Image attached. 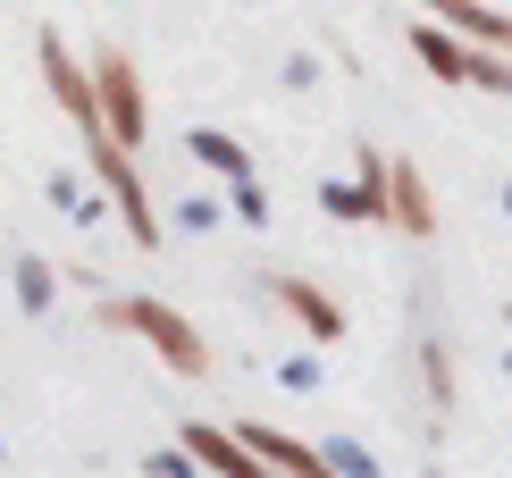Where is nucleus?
Here are the masks:
<instances>
[{
	"label": "nucleus",
	"instance_id": "obj_1",
	"mask_svg": "<svg viewBox=\"0 0 512 478\" xmlns=\"http://www.w3.org/2000/svg\"><path fill=\"white\" fill-rule=\"evenodd\" d=\"M93 319H101V328H118V336H143L177 378H210V344H202V328L177 311V302H160V294H110Z\"/></svg>",
	"mask_w": 512,
	"mask_h": 478
},
{
	"label": "nucleus",
	"instance_id": "obj_2",
	"mask_svg": "<svg viewBox=\"0 0 512 478\" xmlns=\"http://www.w3.org/2000/svg\"><path fill=\"white\" fill-rule=\"evenodd\" d=\"M84 76H93V110H101V135L118 151H143L152 135V101H143V68L126 42H93L84 51Z\"/></svg>",
	"mask_w": 512,
	"mask_h": 478
},
{
	"label": "nucleus",
	"instance_id": "obj_3",
	"mask_svg": "<svg viewBox=\"0 0 512 478\" xmlns=\"http://www.w3.org/2000/svg\"><path fill=\"white\" fill-rule=\"evenodd\" d=\"M412 59H420L437 84H462V93H504V84H512L504 51H479V42L445 34L437 17H420V26H412Z\"/></svg>",
	"mask_w": 512,
	"mask_h": 478
},
{
	"label": "nucleus",
	"instance_id": "obj_4",
	"mask_svg": "<svg viewBox=\"0 0 512 478\" xmlns=\"http://www.w3.org/2000/svg\"><path fill=\"white\" fill-rule=\"evenodd\" d=\"M437 193H429V177H420L412 160H387L378 168V227H395V235H412V244H429L437 235Z\"/></svg>",
	"mask_w": 512,
	"mask_h": 478
},
{
	"label": "nucleus",
	"instance_id": "obj_5",
	"mask_svg": "<svg viewBox=\"0 0 512 478\" xmlns=\"http://www.w3.org/2000/svg\"><path fill=\"white\" fill-rule=\"evenodd\" d=\"M34 59H42V84H51V101L68 110V126H76V143H101V110H93V76H84V59L59 42L51 26H42V42H34Z\"/></svg>",
	"mask_w": 512,
	"mask_h": 478
},
{
	"label": "nucleus",
	"instance_id": "obj_6",
	"mask_svg": "<svg viewBox=\"0 0 512 478\" xmlns=\"http://www.w3.org/2000/svg\"><path fill=\"white\" fill-rule=\"evenodd\" d=\"M261 294H269L311 344H336V336H345V302H336L328 286H311V277H261Z\"/></svg>",
	"mask_w": 512,
	"mask_h": 478
},
{
	"label": "nucleus",
	"instance_id": "obj_7",
	"mask_svg": "<svg viewBox=\"0 0 512 478\" xmlns=\"http://www.w3.org/2000/svg\"><path fill=\"white\" fill-rule=\"evenodd\" d=\"M185 462H194V470H219V478H269V470L244 453V437H236V428H219V420H185Z\"/></svg>",
	"mask_w": 512,
	"mask_h": 478
},
{
	"label": "nucleus",
	"instance_id": "obj_8",
	"mask_svg": "<svg viewBox=\"0 0 512 478\" xmlns=\"http://www.w3.org/2000/svg\"><path fill=\"white\" fill-rule=\"evenodd\" d=\"M420 9H429L445 34L479 42V51H512V17L496 9V0H420Z\"/></svg>",
	"mask_w": 512,
	"mask_h": 478
},
{
	"label": "nucleus",
	"instance_id": "obj_9",
	"mask_svg": "<svg viewBox=\"0 0 512 478\" xmlns=\"http://www.w3.org/2000/svg\"><path fill=\"white\" fill-rule=\"evenodd\" d=\"M236 437H244V453H252L261 470H286V478H328V470H319V445L286 437V428H269V420H236Z\"/></svg>",
	"mask_w": 512,
	"mask_h": 478
},
{
	"label": "nucleus",
	"instance_id": "obj_10",
	"mask_svg": "<svg viewBox=\"0 0 512 478\" xmlns=\"http://www.w3.org/2000/svg\"><path fill=\"white\" fill-rule=\"evenodd\" d=\"M185 151H194L202 168H219V177H252V160H244V143L227 135V126H185Z\"/></svg>",
	"mask_w": 512,
	"mask_h": 478
},
{
	"label": "nucleus",
	"instance_id": "obj_11",
	"mask_svg": "<svg viewBox=\"0 0 512 478\" xmlns=\"http://www.w3.org/2000/svg\"><path fill=\"white\" fill-rule=\"evenodd\" d=\"M51 202L68 210L76 227H110V202H101V193H84V177H68V168H51Z\"/></svg>",
	"mask_w": 512,
	"mask_h": 478
},
{
	"label": "nucleus",
	"instance_id": "obj_12",
	"mask_svg": "<svg viewBox=\"0 0 512 478\" xmlns=\"http://www.w3.org/2000/svg\"><path fill=\"white\" fill-rule=\"evenodd\" d=\"M51 294H59V286H51V260H34V252H26V260H17V302L42 319V311H51Z\"/></svg>",
	"mask_w": 512,
	"mask_h": 478
},
{
	"label": "nucleus",
	"instance_id": "obj_13",
	"mask_svg": "<svg viewBox=\"0 0 512 478\" xmlns=\"http://www.w3.org/2000/svg\"><path fill=\"white\" fill-rule=\"evenodd\" d=\"M227 210H236L244 227H269V185L261 177H227Z\"/></svg>",
	"mask_w": 512,
	"mask_h": 478
},
{
	"label": "nucleus",
	"instance_id": "obj_14",
	"mask_svg": "<svg viewBox=\"0 0 512 478\" xmlns=\"http://www.w3.org/2000/svg\"><path fill=\"white\" fill-rule=\"evenodd\" d=\"M420 378H429L437 411H454V369H445V344H420Z\"/></svg>",
	"mask_w": 512,
	"mask_h": 478
},
{
	"label": "nucleus",
	"instance_id": "obj_15",
	"mask_svg": "<svg viewBox=\"0 0 512 478\" xmlns=\"http://www.w3.org/2000/svg\"><path fill=\"white\" fill-rule=\"evenodd\" d=\"M319 210H328V219H370L361 185H319Z\"/></svg>",
	"mask_w": 512,
	"mask_h": 478
},
{
	"label": "nucleus",
	"instance_id": "obj_16",
	"mask_svg": "<svg viewBox=\"0 0 512 478\" xmlns=\"http://www.w3.org/2000/svg\"><path fill=\"white\" fill-rule=\"evenodd\" d=\"M168 219H177L185 235H210V227H219V202H202V193H185V202L168 210Z\"/></svg>",
	"mask_w": 512,
	"mask_h": 478
},
{
	"label": "nucleus",
	"instance_id": "obj_17",
	"mask_svg": "<svg viewBox=\"0 0 512 478\" xmlns=\"http://www.w3.org/2000/svg\"><path fill=\"white\" fill-rule=\"evenodd\" d=\"M277 378H286L294 395H311V386H319V361H286V369H277Z\"/></svg>",
	"mask_w": 512,
	"mask_h": 478
}]
</instances>
